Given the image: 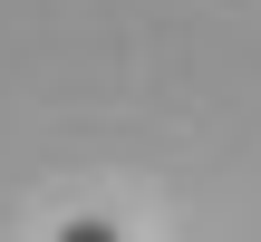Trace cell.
<instances>
[{"label":"cell","instance_id":"obj_1","mask_svg":"<svg viewBox=\"0 0 261 242\" xmlns=\"http://www.w3.org/2000/svg\"><path fill=\"white\" fill-rule=\"evenodd\" d=\"M58 242H126V233H116L107 213H77V223H68V233H58Z\"/></svg>","mask_w":261,"mask_h":242}]
</instances>
